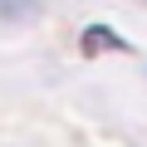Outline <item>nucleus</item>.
<instances>
[{
	"label": "nucleus",
	"mask_w": 147,
	"mask_h": 147,
	"mask_svg": "<svg viewBox=\"0 0 147 147\" xmlns=\"http://www.w3.org/2000/svg\"><path fill=\"white\" fill-rule=\"evenodd\" d=\"M79 49H84V54L93 59V54H127L132 44H127V39H123L118 30H108V25H88V30L79 34Z\"/></svg>",
	"instance_id": "1"
},
{
	"label": "nucleus",
	"mask_w": 147,
	"mask_h": 147,
	"mask_svg": "<svg viewBox=\"0 0 147 147\" xmlns=\"http://www.w3.org/2000/svg\"><path fill=\"white\" fill-rule=\"evenodd\" d=\"M142 5H147V0H142Z\"/></svg>",
	"instance_id": "2"
}]
</instances>
